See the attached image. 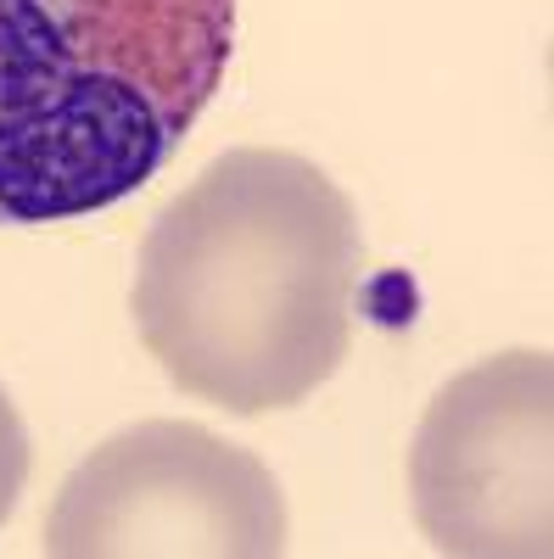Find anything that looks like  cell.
<instances>
[{"mask_svg": "<svg viewBox=\"0 0 554 559\" xmlns=\"http://www.w3.org/2000/svg\"><path fill=\"white\" fill-rule=\"evenodd\" d=\"M28 464H34V453H28L23 414L7 397V386H0V526L12 521V509H17V498L28 487Z\"/></svg>", "mask_w": 554, "mask_h": 559, "instance_id": "5b68a950", "label": "cell"}, {"mask_svg": "<svg viewBox=\"0 0 554 559\" xmlns=\"http://www.w3.org/2000/svg\"><path fill=\"white\" fill-rule=\"evenodd\" d=\"M286 492L252 448L191 419H141L90 448L45 515L51 559H274Z\"/></svg>", "mask_w": 554, "mask_h": 559, "instance_id": "3957f363", "label": "cell"}, {"mask_svg": "<svg viewBox=\"0 0 554 559\" xmlns=\"http://www.w3.org/2000/svg\"><path fill=\"white\" fill-rule=\"evenodd\" d=\"M358 274L364 236L342 185L297 152L241 146L152 218L129 308L185 397L258 419L342 369Z\"/></svg>", "mask_w": 554, "mask_h": 559, "instance_id": "6da1fadb", "label": "cell"}, {"mask_svg": "<svg viewBox=\"0 0 554 559\" xmlns=\"http://www.w3.org/2000/svg\"><path fill=\"white\" fill-rule=\"evenodd\" d=\"M409 503L426 543L453 559L554 548V353H493L426 403Z\"/></svg>", "mask_w": 554, "mask_h": 559, "instance_id": "277c9868", "label": "cell"}, {"mask_svg": "<svg viewBox=\"0 0 554 559\" xmlns=\"http://www.w3.org/2000/svg\"><path fill=\"white\" fill-rule=\"evenodd\" d=\"M236 0H0V224L152 185L224 90Z\"/></svg>", "mask_w": 554, "mask_h": 559, "instance_id": "7a4b0ae2", "label": "cell"}]
</instances>
